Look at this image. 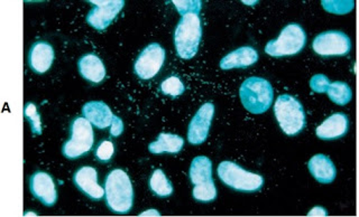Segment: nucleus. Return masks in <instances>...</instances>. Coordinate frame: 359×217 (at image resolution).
I'll list each match as a JSON object with an SVG mask.
<instances>
[{"label":"nucleus","mask_w":359,"mask_h":217,"mask_svg":"<svg viewBox=\"0 0 359 217\" xmlns=\"http://www.w3.org/2000/svg\"><path fill=\"white\" fill-rule=\"evenodd\" d=\"M104 200L110 212L125 215L134 205V188L128 174L123 169H114L104 181Z\"/></svg>","instance_id":"1"},{"label":"nucleus","mask_w":359,"mask_h":217,"mask_svg":"<svg viewBox=\"0 0 359 217\" xmlns=\"http://www.w3.org/2000/svg\"><path fill=\"white\" fill-rule=\"evenodd\" d=\"M202 38L201 20L199 15H184L174 31V46L182 59H194L199 50Z\"/></svg>","instance_id":"2"},{"label":"nucleus","mask_w":359,"mask_h":217,"mask_svg":"<svg viewBox=\"0 0 359 217\" xmlns=\"http://www.w3.org/2000/svg\"><path fill=\"white\" fill-rule=\"evenodd\" d=\"M239 97L247 111L252 114H262L272 106L274 91L272 84L265 78L252 76L241 83Z\"/></svg>","instance_id":"3"},{"label":"nucleus","mask_w":359,"mask_h":217,"mask_svg":"<svg viewBox=\"0 0 359 217\" xmlns=\"http://www.w3.org/2000/svg\"><path fill=\"white\" fill-rule=\"evenodd\" d=\"M274 114L280 129L287 136H297L306 127V112L293 95L280 94L275 101Z\"/></svg>","instance_id":"4"},{"label":"nucleus","mask_w":359,"mask_h":217,"mask_svg":"<svg viewBox=\"0 0 359 217\" xmlns=\"http://www.w3.org/2000/svg\"><path fill=\"white\" fill-rule=\"evenodd\" d=\"M189 177L194 185L192 196L200 203H210L217 198L212 178V162L205 156H198L191 162Z\"/></svg>","instance_id":"5"},{"label":"nucleus","mask_w":359,"mask_h":217,"mask_svg":"<svg viewBox=\"0 0 359 217\" xmlns=\"http://www.w3.org/2000/svg\"><path fill=\"white\" fill-rule=\"evenodd\" d=\"M217 173L226 186L237 192H255L261 190L264 185V178L261 175L248 172L229 160L220 162Z\"/></svg>","instance_id":"6"},{"label":"nucleus","mask_w":359,"mask_h":217,"mask_svg":"<svg viewBox=\"0 0 359 217\" xmlns=\"http://www.w3.org/2000/svg\"><path fill=\"white\" fill-rule=\"evenodd\" d=\"M95 145L93 127L86 118L78 117L73 120L70 127V138L62 147L65 158L74 160L86 156Z\"/></svg>","instance_id":"7"},{"label":"nucleus","mask_w":359,"mask_h":217,"mask_svg":"<svg viewBox=\"0 0 359 217\" xmlns=\"http://www.w3.org/2000/svg\"><path fill=\"white\" fill-rule=\"evenodd\" d=\"M306 44V34L299 24H289L280 31V36L265 46V53L272 57L293 56L302 52Z\"/></svg>","instance_id":"8"},{"label":"nucleus","mask_w":359,"mask_h":217,"mask_svg":"<svg viewBox=\"0 0 359 217\" xmlns=\"http://www.w3.org/2000/svg\"><path fill=\"white\" fill-rule=\"evenodd\" d=\"M165 50L157 43L146 46L134 63V72L140 80H151L162 70L165 62Z\"/></svg>","instance_id":"9"},{"label":"nucleus","mask_w":359,"mask_h":217,"mask_svg":"<svg viewBox=\"0 0 359 217\" xmlns=\"http://www.w3.org/2000/svg\"><path fill=\"white\" fill-rule=\"evenodd\" d=\"M312 48L323 57L345 56L351 50V41L344 31H327L313 39Z\"/></svg>","instance_id":"10"},{"label":"nucleus","mask_w":359,"mask_h":217,"mask_svg":"<svg viewBox=\"0 0 359 217\" xmlns=\"http://www.w3.org/2000/svg\"><path fill=\"white\" fill-rule=\"evenodd\" d=\"M95 8L88 13L87 22L91 27L97 31H104L111 22L115 20L116 17L121 13L125 6L123 0H111V1H89Z\"/></svg>","instance_id":"11"},{"label":"nucleus","mask_w":359,"mask_h":217,"mask_svg":"<svg viewBox=\"0 0 359 217\" xmlns=\"http://www.w3.org/2000/svg\"><path fill=\"white\" fill-rule=\"evenodd\" d=\"M310 88L316 93H327L329 99L338 106H346L353 99V91L345 82L329 81L325 74H316L310 80Z\"/></svg>","instance_id":"12"},{"label":"nucleus","mask_w":359,"mask_h":217,"mask_svg":"<svg viewBox=\"0 0 359 217\" xmlns=\"http://www.w3.org/2000/svg\"><path fill=\"white\" fill-rule=\"evenodd\" d=\"M215 115V106L205 102L194 114L188 127V141L191 145H201L207 140Z\"/></svg>","instance_id":"13"},{"label":"nucleus","mask_w":359,"mask_h":217,"mask_svg":"<svg viewBox=\"0 0 359 217\" xmlns=\"http://www.w3.org/2000/svg\"><path fill=\"white\" fill-rule=\"evenodd\" d=\"M29 190L32 195L45 206H54L57 202V190L53 177L45 172H36L29 177Z\"/></svg>","instance_id":"14"},{"label":"nucleus","mask_w":359,"mask_h":217,"mask_svg":"<svg viewBox=\"0 0 359 217\" xmlns=\"http://www.w3.org/2000/svg\"><path fill=\"white\" fill-rule=\"evenodd\" d=\"M73 184L91 201H101L104 197V188L99 185L95 168L83 166L73 175Z\"/></svg>","instance_id":"15"},{"label":"nucleus","mask_w":359,"mask_h":217,"mask_svg":"<svg viewBox=\"0 0 359 217\" xmlns=\"http://www.w3.org/2000/svg\"><path fill=\"white\" fill-rule=\"evenodd\" d=\"M55 59L54 48L50 43L39 41L34 43L28 52V66L36 74H44L53 64Z\"/></svg>","instance_id":"16"},{"label":"nucleus","mask_w":359,"mask_h":217,"mask_svg":"<svg viewBox=\"0 0 359 217\" xmlns=\"http://www.w3.org/2000/svg\"><path fill=\"white\" fill-rule=\"evenodd\" d=\"M348 130L349 120L347 114L338 112L327 118L319 127H317L316 134L321 140H334L345 136Z\"/></svg>","instance_id":"17"},{"label":"nucleus","mask_w":359,"mask_h":217,"mask_svg":"<svg viewBox=\"0 0 359 217\" xmlns=\"http://www.w3.org/2000/svg\"><path fill=\"white\" fill-rule=\"evenodd\" d=\"M83 118L95 128L104 130L111 125L114 113L108 104L102 101H90L82 106Z\"/></svg>","instance_id":"18"},{"label":"nucleus","mask_w":359,"mask_h":217,"mask_svg":"<svg viewBox=\"0 0 359 217\" xmlns=\"http://www.w3.org/2000/svg\"><path fill=\"white\" fill-rule=\"evenodd\" d=\"M80 76L93 84H99L104 81L107 76L106 66L99 56L95 54H86L78 61Z\"/></svg>","instance_id":"19"},{"label":"nucleus","mask_w":359,"mask_h":217,"mask_svg":"<svg viewBox=\"0 0 359 217\" xmlns=\"http://www.w3.org/2000/svg\"><path fill=\"white\" fill-rule=\"evenodd\" d=\"M257 50L250 46H243L230 52L222 57L219 63L222 70H233V69H247L258 61Z\"/></svg>","instance_id":"20"},{"label":"nucleus","mask_w":359,"mask_h":217,"mask_svg":"<svg viewBox=\"0 0 359 217\" xmlns=\"http://www.w3.org/2000/svg\"><path fill=\"white\" fill-rule=\"evenodd\" d=\"M308 168L314 179L321 184H330L336 179V166L328 156L323 153L312 157L309 160Z\"/></svg>","instance_id":"21"},{"label":"nucleus","mask_w":359,"mask_h":217,"mask_svg":"<svg viewBox=\"0 0 359 217\" xmlns=\"http://www.w3.org/2000/svg\"><path fill=\"white\" fill-rule=\"evenodd\" d=\"M184 146V139L177 134L162 132L157 136L156 141L151 142L149 145V153L153 155L162 153H179Z\"/></svg>","instance_id":"22"},{"label":"nucleus","mask_w":359,"mask_h":217,"mask_svg":"<svg viewBox=\"0 0 359 217\" xmlns=\"http://www.w3.org/2000/svg\"><path fill=\"white\" fill-rule=\"evenodd\" d=\"M149 186L151 192L157 197H170L173 194V185L168 181L162 169H155L149 177Z\"/></svg>","instance_id":"23"},{"label":"nucleus","mask_w":359,"mask_h":217,"mask_svg":"<svg viewBox=\"0 0 359 217\" xmlns=\"http://www.w3.org/2000/svg\"><path fill=\"white\" fill-rule=\"evenodd\" d=\"M24 117L31 125L33 136H41L43 134L42 120H41L36 104L27 102L24 106Z\"/></svg>","instance_id":"24"},{"label":"nucleus","mask_w":359,"mask_h":217,"mask_svg":"<svg viewBox=\"0 0 359 217\" xmlns=\"http://www.w3.org/2000/svg\"><path fill=\"white\" fill-rule=\"evenodd\" d=\"M160 91L162 94L168 95L171 98H177L184 93L185 87L179 76H171L161 83Z\"/></svg>","instance_id":"25"},{"label":"nucleus","mask_w":359,"mask_h":217,"mask_svg":"<svg viewBox=\"0 0 359 217\" xmlns=\"http://www.w3.org/2000/svg\"><path fill=\"white\" fill-rule=\"evenodd\" d=\"M321 5L328 13L337 15L348 14L355 8V1H351V0H348V1H327V0H323V1H321Z\"/></svg>","instance_id":"26"},{"label":"nucleus","mask_w":359,"mask_h":217,"mask_svg":"<svg viewBox=\"0 0 359 217\" xmlns=\"http://www.w3.org/2000/svg\"><path fill=\"white\" fill-rule=\"evenodd\" d=\"M114 153H115L114 142L110 141V140H102L95 149V158L98 159L99 162H108L111 160Z\"/></svg>","instance_id":"27"},{"label":"nucleus","mask_w":359,"mask_h":217,"mask_svg":"<svg viewBox=\"0 0 359 217\" xmlns=\"http://www.w3.org/2000/svg\"><path fill=\"white\" fill-rule=\"evenodd\" d=\"M173 5L177 7L181 16L190 14V13L199 15L202 7V3L199 0H196V1H173Z\"/></svg>","instance_id":"28"},{"label":"nucleus","mask_w":359,"mask_h":217,"mask_svg":"<svg viewBox=\"0 0 359 217\" xmlns=\"http://www.w3.org/2000/svg\"><path fill=\"white\" fill-rule=\"evenodd\" d=\"M123 129H125V125H123V120L117 115H114L111 125H110V134L112 136H119L123 134Z\"/></svg>","instance_id":"29"},{"label":"nucleus","mask_w":359,"mask_h":217,"mask_svg":"<svg viewBox=\"0 0 359 217\" xmlns=\"http://www.w3.org/2000/svg\"><path fill=\"white\" fill-rule=\"evenodd\" d=\"M328 212L327 209H323L321 206H316L308 213V216H327Z\"/></svg>","instance_id":"30"},{"label":"nucleus","mask_w":359,"mask_h":217,"mask_svg":"<svg viewBox=\"0 0 359 217\" xmlns=\"http://www.w3.org/2000/svg\"><path fill=\"white\" fill-rule=\"evenodd\" d=\"M147 215H155V216H160V212H157L156 209H149L146 212L140 214V216H147Z\"/></svg>","instance_id":"31"},{"label":"nucleus","mask_w":359,"mask_h":217,"mask_svg":"<svg viewBox=\"0 0 359 217\" xmlns=\"http://www.w3.org/2000/svg\"><path fill=\"white\" fill-rule=\"evenodd\" d=\"M243 4H245V5H256L257 1H252V3H248V1H243Z\"/></svg>","instance_id":"32"},{"label":"nucleus","mask_w":359,"mask_h":217,"mask_svg":"<svg viewBox=\"0 0 359 217\" xmlns=\"http://www.w3.org/2000/svg\"><path fill=\"white\" fill-rule=\"evenodd\" d=\"M25 215H26V216H27V215H34V216H36V214H35V213H31V212L25 213Z\"/></svg>","instance_id":"33"}]
</instances>
